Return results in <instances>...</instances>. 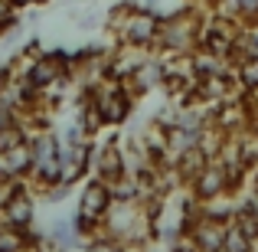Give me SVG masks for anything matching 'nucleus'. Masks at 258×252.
<instances>
[{"label": "nucleus", "instance_id": "f257e3e1", "mask_svg": "<svg viewBox=\"0 0 258 252\" xmlns=\"http://www.w3.org/2000/svg\"><path fill=\"white\" fill-rule=\"evenodd\" d=\"M33 190L43 193L46 187L62 180V138L52 131H39L33 138Z\"/></svg>", "mask_w": 258, "mask_h": 252}, {"label": "nucleus", "instance_id": "f03ea898", "mask_svg": "<svg viewBox=\"0 0 258 252\" xmlns=\"http://www.w3.org/2000/svg\"><path fill=\"white\" fill-rule=\"evenodd\" d=\"M121 46L127 49H157V36H160V13L147 10V7H131L127 17L118 26Z\"/></svg>", "mask_w": 258, "mask_h": 252}, {"label": "nucleus", "instance_id": "7ed1b4c3", "mask_svg": "<svg viewBox=\"0 0 258 252\" xmlns=\"http://www.w3.org/2000/svg\"><path fill=\"white\" fill-rule=\"evenodd\" d=\"M92 95H95V105H98V112H101L105 128H118V125H124V121L131 118L134 95L127 92L121 82L105 79V82H98V85L92 88Z\"/></svg>", "mask_w": 258, "mask_h": 252}, {"label": "nucleus", "instance_id": "20e7f679", "mask_svg": "<svg viewBox=\"0 0 258 252\" xmlns=\"http://www.w3.org/2000/svg\"><path fill=\"white\" fill-rule=\"evenodd\" d=\"M186 193L193 196L200 207L203 203H216V200H222V196H229V174H226V167H222L216 158L206 161V167L186 183Z\"/></svg>", "mask_w": 258, "mask_h": 252}, {"label": "nucleus", "instance_id": "39448f33", "mask_svg": "<svg viewBox=\"0 0 258 252\" xmlns=\"http://www.w3.org/2000/svg\"><path fill=\"white\" fill-rule=\"evenodd\" d=\"M0 220L10 223L17 229H33L36 223V196L26 187V180H17L13 190L7 193V200L0 203Z\"/></svg>", "mask_w": 258, "mask_h": 252}, {"label": "nucleus", "instance_id": "423d86ee", "mask_svg": "<svg viewBox=\"0 0 258 252\" xmlns=\"http://www.w3.org/2000/svg\"><path fill=\"white\" fill-rule=\"evenodd\" d=\"M114 207V193H111V183H105L101 177H88L79 190V213L88 216L95 223H105L108 210Z\"/></svg>", "mask_w": 258, "mask_h": 252}, {"label": "nucleus", "instance_id": "0eeeda50", "mask_svg": "<svg viewBox=\"0 0 258 252\" xmlns=\"http://www.w3.org/2000/svg\"><path fill=\"white\" fill-rule=\"evenodd\" d=\"M226 229H229L226 220H216V216L200 210V216L186 226V236L200 252H222V246H226Z\"/></svg>", "mask_w": 258, "mask_h": 252}, {"label": "nucleus", "instance_id": "6e6552de", "mask_svg": "<svg viewBox=\"0 0 258 252\" xmlns=\"http://www.w3.org/2000/svg\"><path fill=\"white\" fill-rule=\"evenodd\" d=\"M92 174L101 177L105 183H114L127 174V161H124V144L118 141H105V144H95L92 154Z\"/></svg>", "mask_w": 258, "mask_h": 252}, {"label": "nucleus", "instance_id": "1a4fd4ad", "mask_svg": "<svg viewBox=\"0 0 258 252\" xmlns=\"http://www.w3.org/2000/svg\"><path fill=\"white\" fill-rule=\"evenodd\" d=\"M0 161H4V170L10 177H17V180H30V174H33V138L23 141V144H17L13 151L0 154Z\"/></svg>", "mask_w": 258, "mask_h": 252}, {"label": "nucleus", "instance_id": "9d476101", "mask_svg": "<svg viewBox=\"0 0 258 252\" xmlns=\"http://www.w3.org/2000/svg\"><path fill=\"white\" fill-rule=\"evenodd\" d=\"M26 249H30V229L0 223V252H26Z\"/></svg>", "mask_w": 258, "mask_h": 252}, {"label": "nucleus", "instance_id": "9b49d317", "mask_svg": "<svg viewBox=\"0 0 258 252\" xmlns=\"http://www.w3.org/2000/svg\"><path fill=\"white\" fill-rule=\"evenodd\" d=\"M235 82H239L242 92H258V56H245L232 66Z\"/></svg>", "mask_w": 258, "mask_h": 252}, {"label": "nucleus", "instance_id": "f8f14e48", "mask_svg": "<svg viewBox=\"0 0 258 252\" xmlns=\"http://www.w3.org/2000/svg\"><path fill=\"white\" fill-rule=\"evenodd\" d=\"M255 249V239L245 233V229L239 226V223H229L226 229V246H222V252H252Z\"/></svg>", "mask_w": 258, "mask_h": 252}, {"label": "nucleus", "instance_id": "ddd939ff", "mask_svg": "<svg viewBox=\"0 0 258 252\" xmlns=\"http://www.w3.org/2000/svg\"><path fill=\"white\" fill-rule=\"evenodd\" d=\"M23 141H30V134H26V128L20 125H10V128H0V154L13 151L17 144H23Z\"/></svg>", "mask_w": 258, "mask_h": 252}, {"label": "nucleus", "instance_id": "4468645a", "mask_svg": "<svg viewBox=\"0 0 258 252\" xmlns=\"http://www.w3.org/2000/svg\"><path fill=\"white\" fill-rule=\"evenodd\" d=\"M82 252H127V246H124V242H118V239H111V236H105V233H98L95 239L85 242Z\"/></svg>", "mask_w": 258, "mask_h": 252}, {"label": "nucleus", "instance_id": "2eb2a0df", "mask_svg": "<svg viewBox=\"0 0 258 252\" xmlns=\"http://www.w3.org/2000/svg\"><path fill=\"white\" fill-rule=\"evenodd\" d=\"M10 125H17V112L0 102V128H10Z\"/></svg>", "mask_w": 258, "mask_h": 252}, {"label": "nucleus", "instance_id": "dca6fc26", "mask_svg": "<svg viewBox=\"0 0 258 252\" xmlns=\"http://www.w3.org/2000/svg\"><path fill=\"white\" fill-rule=\"evenodd\" d=\"M170 252H200V249L189 242V236H183V239H176L173 246H170Z\"/></svg>", "mask_w": 258, "mask_h": 252}, {"label": "nucleus", "instance_id": "f3484780", "mask_svg": "<svg viewBox=\"0 0 258 252\" xmlns=\"http://www.w3.org/2000/svg\"><path fill=\"white\" fill-rule=\"evenodd\" d=\"M13 7H30V4H43V0H10Z\"/></svg>", "mask_w": 258, "mask_h": 252}]
</instances>
